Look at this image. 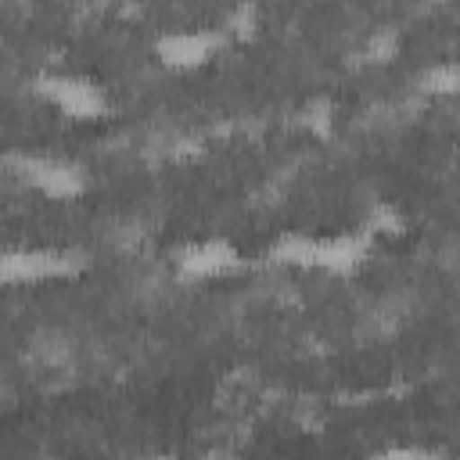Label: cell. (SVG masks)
<instances>
[{
  "label": "cell",
  "instance_id": "obj_8",
  "mask_svg": "<svg viewBox=\"0 0 460 460\" xmlns=\"http://www.w3.org/2000/svg\"><path fill=\"white\" fill-rule=\"evenodd\" d=\"M298 126H302L309 137H316V140H331L334 129H338V108H334V101H331V97H313V101H305V108L298 111Z\"/></svg>",
  "mask_w": 460,
  "mask_h": 460
},
{
  "label": "cell",
  "instance_id": "obj_4",
  "mask_svg": "<svg viewBox=\"0 0 460 460\" xmlns=\"http://www.w3.org/2000/svg\"><path fill=\"white\" fill-rule=\"evenodd\" d=\"M90 266L86 252L65 244H29L7 248L0 255V284L4 288H43L58 280H75Z\"/></svg>",
  "mask_w": 460,
  "mask_h": 460
},
{
  "label": "cell",
  "instance_id": "obj_3",
  "mask_svg": "<svg viewBox=\"0 0 460 460\" xmlns=\"http://www.w3.org/2000/svg\"><path fill=\"white\" fill-rule=\"evenodd\" d=\"M7 172L29 187L32 194L58 201V205H72L79 198H86L90 190V176L86 165H79L68 155H54V151H7Z\"/></svg>",
  "mask_w": 460,
  "mask_h": 460
},
{
  "label": "cell",
  "instance_id": "obj_6",
  "mask_svg": "<svg viewBox=\"0 0 460 460\" xmlns=\"http://www.w3.org/2000/svg\"><path fill=\"white\" fill-rule=\"evenodd\" d=\"M230 47L223 25H190V29H165L155 36L151 54L169 72H198L212 65Z\"/></svg>",
  "mask_w": 460,
  "mask_h": 460
},
{
  "label": "cell",
  "instance_id": "obj_1",
  "mask_svg": "<svg viewBox=\"0 0 460 460\" xmlns=\"http://www.w3.org/2000/svg\"><path fill=\"white\" fill-rule=\"evenodd\" d=\"M377 248V237L359 223L349 230L313 234V230H284L270 244V262L284 270L302 273H323V277H352L370 262V252Z\"/></svg>",
  "mask_w": 460,
  "mask_h": 460
},
{
  "label": "cell",
  "instance_id": "obj_12",
  "mask_svg": "<svg viewBox=\"0 0 460 460\" xmlns=\"http://www.w3.org/2000/svg\"><path fill=\"white\" fill-rule=\"evenodd\" d=\"M381 456H392V460H431L438 456L435 446H388L381 449Z\"/></svg>",
  "mask_w": 460,
  "mask_h": 460
},
{
  "label": "cell",
  "instance_id": "obj_5",
  "mask_svg": "<svg viewBox=\"0 0 460 460\" xmlns=\"http://www.w3.org/2000/svg\"><path fill=\"white\" fill-rule=\"evenodd\" d=\"M241 266H244V255H241L237 241H230L223 234H198L169 252L172 277L180 284H194V288L226 280L234 273H241Z\"/></svg>",
  "mask_w": 460,
  "mask_h": 460
},
{
  "label": "cell",
  "instance_id": "obj_2",
  "mask_svg": "<svg viewBox=\"0 0 460 460\" xmlns=\"http://www.w3.org/2000/svg\"><path fill=\"white\" fill-rule=\"evenodd\" d=\"M32 93L54 108L61 119L68 122H104L115 111V101L108 93V86L86 72H68V68H50V72H36L32 75Z\"/></svg>",
  "mask_w": 460,
  "mask_h": 460
},
{
  "label": "cell",
  "instance_id": "obj_10",
  "mask_svg": "<svg viewBox=\"0 0 460 460\" xmlns=\"http://www.w3.org/2000/svg\"><path fill=\"white\" fill-rule=\"evenodd\" d=\"M223 29H226L230 43H244V40H252V36H255V29H259V7H255L252 0L237 4V7L223 18Z\"/></svg>",
  "mask_w": 460,
  "mask_h": 460
},
{
  "label": "cell",
  "instance_id": "obj_7",
  "mask_svg": "<svg viewBox=\"0 0 460 460\" xmlns=\"http://www.w3.org/2000/svg\"><path fill=\"white\" fill-rule=\"evenodd\" d=\"M359 223H363L377 241H381V237H402L406 226H410L406 212H402L395 201H388V198H374V201L367 205V212H363Z\"/></svg>",
  "mask_w": 460,
  "mask_h": 460
},
{
  "label": "cell",
  "instance_id": "obj_9",
  "mask_svg": "<svg viewBox=\"0 0 460 460\" xmlns=\"http://www.w3.org/2000/svg\"><path fill=\"white\" fill-rule=\"evenodd\" d=\"M420 93L428 97H460V61H435L417 75Z\"/></svg>",
  "mask_w": 460,
  "mask_h": 460
},
{
  "label": "cell",
  "instance_id": "obj_11",
  "mask_svg": "<svg viewBox=\"0 0 460 460\" xmlns=\"http://www.w3.org/2000/svg\"><path fill=\"white\" fill-rule=\"evenodd\" d=\"M367 54L370 61H392L399 54V32L395 29H381L370 43H367Z\"/></svg>",
  "mask_w": 460,
  "mask_h": 460
}]
</instances>
